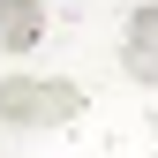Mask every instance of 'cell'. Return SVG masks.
<instances>
[{
	"label": "cell",
	"instance_id": "7a4b0ae2",
	"mask_svg": "<svg viewBox=\"0 0 158 158\" xmlns=\"http://www.w3.org/2000/svg\"><path fill=\"white\" fill-rule=\"evenodd\" d=\"M121 68L135 83H158V0L128 8V23H121Z\"/></svg>",
	"mask_w": 158,
	"mask_h": 158
},
{
	"label": "cell",
	"instance_id": "6da1fadb",
	"mask_svg": "<svg viewBox=\"0 0 158 158\" xmlns=\"http://www.w3.org/2000/svg\"><path fill=\"white\" fill-rule=\"evenodd\" d=\"M83 113V90L60 75H8L0 83V128H60Z\"/></svg>",
	"mask_w": 158,
	"mask_h": 158
},
{
	"label": "cell",
	"instance_id": "3957f363",
	"mask_svg": "<svg viewBox=\"0 0 158 158\" xmlns=\"http://www.w3.org/2000/svg\"><path fill=\"white\" fill-rule=\"evenodd\" d=\"M38 30H45V8L38 0H0V53H30Z\"/></svg>",
	"mask_w": 158,
	"mask_h": 158
}]
</instances>
